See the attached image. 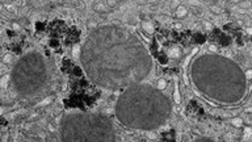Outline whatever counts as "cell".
<instances>
[{
  "instance_id": "obj_3",
  "label": "cell",
  "mask_w": 252,
  "mask_h": 142,
  "mask_svg": "<svg viewBox=\"0 0 252 142\" xmlns=\"http://www.w3.org/2000/svg\"><path fill=\"white\" fill-rule=\"evenodd\" d=\"M142 26H143V29L147 32V33H152V32H154V26L148 21H143V22H142Z\"/></svg>"
},
{
  "instance_id": "obj_12",
  "label": "cell",
  "mask_w": 252,
  "mask_h": 142,
  "mask_svg": "<svg viewBox=\"0 0 252 142\" xmlns=\"http://www.w3.org/2000/svg\"><path fill=\"white\" fill-rule=\"evenodd\" d=\"M194 142H214V141L209 140V138H201V140H197V141H194Z\"/></svg>"
},
{
  "instance_id": "obj_2",
  "label": "cell",
  "mask_w": 252,
  "mask_h": 142,
  "mask_svg": "<svg viewBox=\"0 0 252 142\" xmlns=\"http://www.w3.org/2000/svg\"><path fill=\"white\" fill-rule=\"evenodd\" d=\"M196 86L209 97L222 103H238L246 94V75L235 62L224 57L204 55L193 65Z\"/></svg>"
},
{
  "instance_id": "obj_1",
  "label": "cell",
  "mask_w": 252,
  "mask_h": 142,
  "mask_svg": "<svg viewBox=\"0 0 252 142\" xmlns=\"http://www.w3.org/2000/svg\"><path fill=\"white\" fill-rule=\"evenodd\" d=\"M137 55H148L138 38L118 28H104L89 34L81 55L96 57V59H81V62L93 82L103 87L116 88L141 82L148 75L131 66L138 63L151 68L150 63L135 62Z\"/></svg>"
},
{
  "instance_id": "obj_8",
  "label": "cell",
  "mask_w": 252,
  "mask_h": 142,
  "mask_svg": "<svg viewBox=\"0 0 252 142\" xmlns=\"http://www.w3.org/2000/svg\"><path fill=\"white\" fill-rule=\"evenodd\" d=\"M166 87H167L166 80H164V79H159V82H158V90H164Z\"/></svg>"
},
{
  "instance_id": "obj_10",
  "label": "cell",
  "mask_w": 252,
  "mask_h": 142,
  "mask_svg": "<svg viewBox=\"0 0 252 142\" xmlns=\"http://www.w3.org/2000/svg\"><path fill=\"white\" fill-rule=\"evenodd\" d=\"M175 101H176V103H180V95H179L177 87H176V90H175Z\"/></svg>"
},
{
  "instance_id": "obj_11",
  "label": "cell",
  "mask_w": 252,
  "mask_h": 142,
  "mask_svg": "<svg viewBox=\"0 0 252 142\" xmlns=\"http://www.w3.org/2000/svg\"><path fill=\"white\" fill-rule=\"evenodd\" d=\"M252 78V70H248L246 72V79H251Z\"/></svg>"
},
{
  "instance_id": "obj_13",
  "label": "cell",
  "mask_w": 252,
  "mask_h": 142,
  "mask_svg": "<svg viewBox=\"0 0 252 142\" xmlns=\"http://www.w3.org/2000/svg\"><path fill=\"white\" fill-rule=\"evenodd\" d=\"M210 49H212L213 51H215V50H217V49H215V46H214V45H212V46H210Z\"/></svg>"
},
{
  "instance_id": "obj_6",
  "label": "cell",
  "mask_w": 252,
  "mask_h": 142,
  "mask_svg": "<svg viewBox=\"0 0 252 142\" xmlns=\"http://www.w3.org/2000/svg\"><path fill=\"white\" fill-rule=\"evenodd\" d=\"M79 55H80V47L76 45V46H74V49H72V57L79 58Z\"/></svg>"
},
{
  "instance_id": "obj_9",
  "label": "cell",
  "mask_w": 252,
  "mask_h": 142,
  "mask_svg": "<svg viewBox=\"0 0 252 142\" xmlns=\"http://www.w3.org/2000/svg\"><path fill=\"white\" fill-rule=\"evenodd\" d=\"M3 62L4 63H11L12 62V55H11V54H5L4 58H3Z\"/></svg>"
},
{
  "instance_id": "obj_7",
  "label": "cell",
  "mask_w": 252,
  "mask_h": 142,
  "mask_svg": "<svg viewBox=\"0 0 252 142\" xmlns=\"http://www.w3.org/2000/svg\"><path fill=\"white\" fill-rule=\"evenodd\" d=\"M185 15H186V9H185V8L184 7H179L177 8V16L179 17H184Z\"/></svg>"
},
{
  "instance_id": "obj_14",
  "label": "cell",
  "mask_w": 252,
  "mask_h": 142,
  "mask_svg": "<svg viewBox=\"0 0 252 142\" xmlns=\"http://www.w3.org/2000/svg\"><path fill=\"white\" fill-rule=\"evenodd\" d=\"M246 111H247V112H252V108H247Z\"/></svg>"
},
{
  "instance_id": "obj_4",
  "label": "cell",
  "mask_w": 252,
  "mask_h": 142,
  "mask_svg": "<svg viewBox=\"0 0 252 142\" xmlns=\"http://www.w3.org/2000/svg\"><path fill=\"white\" fill-rule=\"evenodd\" d=\"M231 124H232L234 126H236V128H240V126H242V118L234 117L232 120H231Z\"/></svg>"
},
{
  "instance_id": "obj_5",
  "label": "cell",
  "mask_w": 252,
  "mask_h": 142,
  "mask_svg": "<svg viewBox=\"0 0 252 142\" xmlns=\"http://www.w3.org/2000/svg\"><path fill=\"white\" fill-rule=\"evenodd\" d=\"M8 82H9V75H4L1 79V88H7Z\"/></svg>"
}]
</instances>
